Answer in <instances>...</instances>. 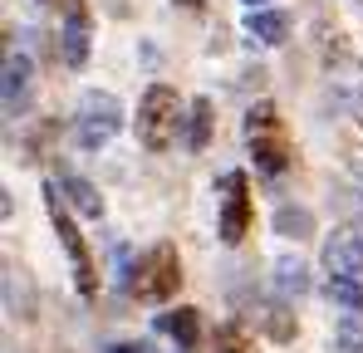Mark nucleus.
Returning <instances> with one entry per match:
<instances>
[{
	"label": "nucleus",
	"instance_id": "17",
	"mask_svg": "<svg viewBox=\"0 0 363 353\" xmlns=\"http://www.w3.org/2000/svg\"><path fill=\"white\" fill-rule=\"evenodd\" d=\"M275 285H280V294H304L309 290V275H304L300 260H280L275 265Z\"/></svg>",
	"mask_w": 363,
	"mask_h": 353
},
{
	"label": "nucleus",
	"instance_id": "1",
	"mask_svg": "<svg viewBox=\"0 0 363 353\" xmlns=\"http://www.w3.org/2000/svg\"><path fill=\"white\" fill-rule=\"evenodd\" d=\"M138 138L147 152H167L177 138V94L167 84H152L138 103Z\"/></svg>",
	"mask_w": 363,
	"mask_h": 353
},
{
	"label": "nucleus",
	"instance_id": "21",
	"mask_svg": "<svg viewBox=\"0 0 363 353\" xmlns=\"http://www.w3.org/2000/svg\"><path fill=\"white\" fill-rule=\"evenodd\" d=\"M108 353H143V349H133V344H118V349H108Z\"/></svg>",
	"mask_w": 363,
	"mask_h": 353
},
{
	"label": "nucleus",
	"instance_id": "18",
	"mask_svg": "<svg viewBox=\"0 0 363 353\" xmlns=\"http://www.w3.org/2000/svg\"><path fill=\"white\" fill-rule=\"evenodd\" d=\"M216 353H250V339H245L241 324H221L216 329Z\"/></svg>",
	"mask_w": 363,
	"mask_h": 353
},
{
	"label": "nucleus",
	"instance_id": "9",
	"mask_svg": "<svg viewBox=\"0 0 363 353\" xmlns=\"http://www.w3.org/2000/svg\"><path fill=\"white\" fill-rule=\"evenodd\" d=\"M245 30L260 45H285L290 40V15H280V10H250L245 15Z\"/></svg>",
	"mask_w": 363,
	"mask_h": 353
},
{
	"label": "nucleus",
	"instance_id": "20",
	"mask_svg": "<svg viewBox=\"0 0 363 353\" xmlns=\"http://www.w3.org/2000/svg\"><path fill=\"white\" fill-rule=\"evenodd\" d=\"M177 5H186V10H201V5H206V0H177Z\"/></svg>",
	"mask_w": 363,
	"mask_h": 353
},
{
	"label": "nucleus",
	"instance_id": "8",
	"mask_svg": "<svg viewBox=\"0 0 363 353\" xmlns=\"http://www.w3.org/2000/svg\"><path fill=\"white\" fill-rule=\"evenodd\" d=\"M60 55L74 69L89 59V10H84V0H69V20H64V30H60Z\"/></svg>",
	"mask_w": 363,
	"mask_h": 353
},
{
	"label": "nucleus",
	"instance_id": "15",
	"mask_svg": "<svg viewBox=\"0 0 363 353\" xmlns=\"http://www.w3.org/2000/svg\"><path fill=\"white\" fill-rule=\"evenodd\" d=\"M275 231H280V235H295V240H304V235L314 231V216H309L304 206H280V211H275Z\"/></svg>",
	"mask_w": 363,
	"mask_h": 353
},
{
	"label": "nucleus",
	"instance_id": "13",
	"mask_svg": "<svg viewBox=\"0 0 363 353\" xmlns=\"http://www.w3.org/2000/svg\"><path fill=\"white\" fill-rule=\"evenodd\" d=\"M162 329L177 339L182 349H196V339H201V319H196V309H177V314H167Z\"/></svg>",
	"mask_w": 363,
	"mask_h": 353
},
{
	"label": "nucleus",
	"instance_id": "16",
	"mask_svg": "<svg viewBox=\"0 0 363 353\" xmlns=\"http://www.w3.org/2000/svg\"><path fill=\"white\" fill-rule=\"evenodd\" d=\"M329 299L344 309H363V280L359 275H329Z\"/></svg>",
	"mask_w": 363,
	"mask_h": 353
},
{
	"label": "nucleus",
	"instance_id": "10",
	"mask_svg": "<svg viewBox=\"0 0 363 353\" xmlns=\"http://www.w3.org/2000/svg\"><path fill=\"white\" fill-rule=\"evenodd\" d=\"M25 89H30V59L25 55H5V113L20 108Z\"/></svg>",
	"mask_w": 363,
	"mask_h": 353
},
{
	"label": "nucleus",
	"instance_id": "2",
	"mask_svg": "<svg viewBox=\"0 0 363 353\" xmlns=\"http://www.w3.org/2000/svg\"><path fill=\"white\" fill-rule=\"evenodd\" d=\"M182 285V260H177V245H152L143 260H138V280H133V294L147 299V304H162L172 299Z\"/></svg>",
	"mask_w": 363,
	"mask_h": 353
},
{
	"label": "nucleus",
	"instance_id": "22",
	"mask_svg": "<svg viewBox=\"0 0 363 353\" xmlns=\"http://www.w3.org/2000/svg\"><path fill=\"white\" fill-rule=\"evenodd\" d=\"M250 10H260V0H250Z\"/></svg>",
	"mask_w": 363,
	"mask_h": 353
},
{
	"label": "nucleus",
	"instance_id": "6",
	"mask_svg": "<svg viewBox=\"0 0 363 353\" xmlns=\"http://www.w3.org/2000/svg\"><path fill=\"white\" fill-rule=\"evenodd\" d=\"M226 186V206H221V240L226 245H241L245 231H250V196H245V176L241 172H226L221 176Z\"/></svg>",
	"mask_w": 363,
	"mask_h": 353
},
{
	"label": "nucleus",
	"instance_id": "7",
	"mask_svg": "<svg viewBox=\"0 0 363 353\" xmlns=\"http://www.w3.org/2000/svg\"><path fill=\"white\" fill-rule=\"evenodd\" d=\"M324 265L334 275H363V235L359 231H334L324 240Z\"/></svg>",
	"mask_w": 363,
	"mask_h": 353
},
{
	"label": "nucleus",
	"instance_id": "19",
	"mask_svg": "<svg viewBox=\"0 0 363 353\" xmlns=\"http://www.w3.org/2000/svg\"><path fill=\"white\" fill-rule=\"evenodd\" d=\"M260 324H265L275 339H290V334H295V319H290L285 309H275V304H270V309H260Z\"/></svg>",
	"mask_w": 363,
	"mask_h": 353
},
{
	"label": "nucleus",
	"instance_id": "4",
	"mask_svg": "<svg viewBox=\"0 0 363 353\" xmlns=\"http://www.w3.org/2000/svg\"><path fill=\"white\" fill-rule=\"evenodd\" d=\"M245 138H250V147H255V167H260V172H280V167L290 162L285 128H280V113H275L270 103L250 108V118H245Z\"/></svg>",
	"mask_w": 363,
	"mask_h": 353
},
{
	"label": "nucleus",
	"instance_id": "5",
	"mask_svg": "<svg viewBox=\"0 0 363 353\" xmlns=\"http://www.w3.org/2000/svg\"><path fill=\"white\" fill-rule=\"evenodd\" d=\"M118 128H123V108L113 94H84V103H79V142L84 147H104Z\"/></svg>",
	"mask_w": 363,
	"mask_h": 353
},
{
	"label": "nucleus",
	"instance_id": "3",
	"mask_svg": "<svg viewBox=\"0 0 363 353\" xmlns=\"http://www.w3.org/2000/svg\"><path fill=\"white\" fill-rule=\"evenodd\" d=\"M45 206H50V221H55V235L64 240V250H69V260H74V280H79V294H84V299H94V294H99V275H94L89 245H84V235L74 231V221H69V211H64V201H60V186H55V181L45 186Z\"/></svg>",
	"mask_w": 363,
	"mask_h": 353
},
{
	"label": "nucleus",
	"instance_id": "14",
	"mask_svg": "<svg viewBox=\"0 0 363 353\" xmlns=\"http://www.w3.org/2000/svg\"><path fill=\"white\" fill-rule=\"evenodd\" d=\"M211 142V99H196L191 103V123H186V147L201 152Z\"/></svg>",
	"mask_w": 363,
	"mask_h": 353
},
{
	"label": "nucleus",
	"instance_id": "12",
	"mask_svg": "<svg viewBox=\"0 0 363 353\" xmlns=\"http://www.w3.org/2000/svg\"><path fill=\"white\" fill-rule=\"evenodd\" d=\"M334 344H339V353H363V309L339 314V324H334Z\"/></svg>",
	"mask_w": 363,
	"mask_h": 353
},
{
	"label": "nucleus",
	"instance_id": "11",
	"mask_svg": "<svg viewBox=\"0 0 363 353\" xmlns=\"http://www.w3.org/2000/svg\"><path fill=\"white\" fill-rule=\"evenodd\" d=\"M64 196H69L84 216H104V196H99L94 181H84V176H64Z\"/></svg>",
	"mask_w": 363,
	"mask_h": 353
}]
</instances>
